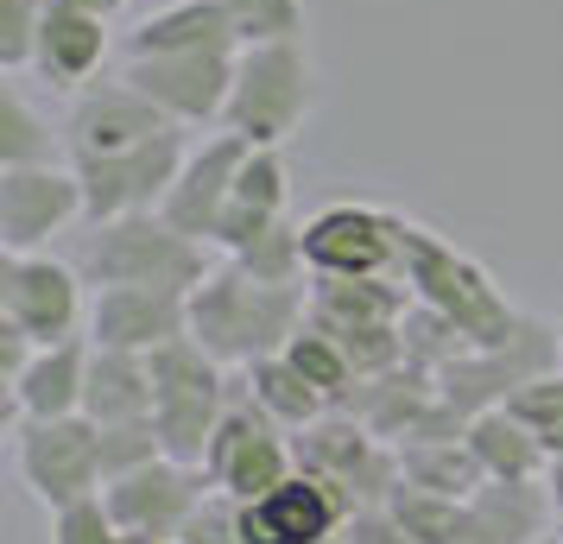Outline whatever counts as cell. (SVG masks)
<instances>
[{"label":"cell","instance_id":"cell-1","mask_svg":"<svg viewBox=\"0 0 563 544\" xmlns=\"http://www.w3.org/2000/svg\"><path fill=\"white\" fill-rule=\"evenodd\" d=\"M310 291L305 286H260L241 266H209V279L190 291V336L222 367H247L285 355V342L305 330Z\"/></svg>","mask_w":563,"mask_h":544},{"label":"cell","instance_id":"cell-2","mask_svg":"<svg viewBox=\"0 0 563 544\" xmlns=\"http://www.w3.org/2000/svg\"><path fill=\"white\" fill-rule=\"evenodd\" d=\"M399 279L411 286L418 304H431V311L450 317L475 348H500V342L519 330V317H526V311L507 304V291L494 286V273H487L482 259H468L462 247H450V241L437 229H424V222H406Z\"/></svg>","mask_w":563,"mask_h":544},{"label":"cell","instance_id":"cell-3","mask_svg":"<svg viewBox=\"0 0 563 544\" xmlns=\"http://www.w3.org/2000/svg\"><path fill=\"white\" fill-rule=\"evenodd\" d=\"M77 266L89 286H158V291H197L209 279V247L172 229L158 209L89 222L77 241Z\"/></svg>","mask_w":563,"mask_h":544},{"label":"cell","instance_id":"cell-4","mask_svg":"<svg viewBox=\"0 0 563 544\" xmlns=\"http://www.w3.org/2000/svg\"><path fill=\"white\" fill-rule=\"evenodd\" d=\"M146 367H153V392H158L153 424H158V437H165V456L203 468V449L216 437L222 412H229L234 380L222 374V362L197 336L158 342L153 355H146Z\"/></svg>","mask_w":563,"mask_h":544},{"label":"cell","instance_id":"cell-5","mask_svg":"<svg viewBox=\"0 0 563 544\" xmlns=\"http://www.w3.org/2000/svg\"><path fill=\"white\" fill-rule=\"evenodd\" d=\"M317 108V77H310L305 38H266V45H241L234 57V96L222 127L254 140V146H285L305 127Z\"/></svg>","mask_w":563,"mask_h":544},{"label":"cell","instance_id":"cell-6","mask_svg":"<svg viewBox=\"0 0 563 544\" xmlns=\"http://www.w3.org/2000/svg\"><path fill=\"white\" fill-rule=\"evenodd\" d=\"M13 463L20 481L45 513H64L77 500H96L108 488L102 475V424L96 418H20L13 424Z\"/></svg>","mask_w":563,"mask_h":544},{"label":"cell","instance_id":"cell-7","mask_svg":"<svg viewBox=\"0 0 563 544\" xmlns=\"http://www.w3.org/2000/svg\"><path fill=\"white\" fill-rule=\"evenodd\" d=\"M291 456H298L305 475L330 481L349 513L355 507H380L399 488V449L374 437L355 412H323L317 424L291 431Z\"/></svg>","mask_w":563,"mask_h":544},{"label":"cell","instance_id":"cell-8","mask_svg":"<svg viewBox=\"0 0 563 544\" xmlns=\"http://www.w3.org/2000/svg\"><path fill=\"white\" fill-rule=\"evenodd\" d=\"M558 362H563L558 323L519 317V330H512L500 348H468V355H456V362L443 367V374H437V392H443L462 418H482V412H494V406H507L526 380L558 374Z\"/></svg>","mask_w":563,"mask_h":544},{"label":"cell","instance_id":"cell-9","mask_svg":"<svg viewBox=\"0 0 563 544\" xmlns=\"http://www.w3.org/2000/svg\"><path fill=\"white\" fill-rule=\"evenodd\" d=\"M89 279L77 259L52 254H0V317L20 323L38 348L89 336Z\"/></svg>","mask_w":563,"mask_h":544},{"label":"cell","instance_id":"cell-10","mask_svg":"<svg viewBox=\"0 0 563 544\" xmlns=\"http://www.w3.org/2000/svg\"><path fill=\"white\" fill-rule=\"evenodd\" d=\"M399 241H406V215L380 203H323L305 222V259L310 279H374V273H399Z\"/></svg>","mask_w":563,"mask_h":544},{"label":"cell","instance_id":"cell-11","mask_svg":"<svg viewBox=\"0 0 563 544\" xmlns=\"http://www.w3.org/2000/svg\"><path fill=\"white\" fill-rule=\"evenodd\" d=\"M190 127H165L153 140H140L128 153L108 158H70V171L82 178V203H89V222H114V215H140V209H158L165 190L178 184L184 158H190Z\"/></svg>","mask_w":563,"mask_h":544},{"label":"cell","instance_id":"cell-12","mask_svg":"<svg viewBox=\"0 0 563 544\" xmlns=\"http://www.w3.org/2000/svg\"><path fill=\"white\" fill-rule=\"evenodd\" d=\"M203 475H209L222 493H234V500H260V493L279 488L285 475H298L291 431H279V424H273V418L260 412L254 399H247V380L234 387L229 412H222L216 437H209Z\"/></svg>","mask_w":563,"mask_h":544},{"label":"cell","instance_id":"cell-13","mask_svg":"<svg viewBox=\"0 0 563 544\" xmlns=\"http://www.w3.org/2000/svg\"><path fill=\"white\" fill-rule=\"evenodd\" d=\"M70 222H89L82 178L70 165H0V247L45 254Z\"/></svg>","mask_w":563,"mask_h":544},{"label":"cell","instance_id":"cell-14","mask_svg":"<svg viewBox=\"0 0 563 544\" xmlns=\"http://www.w3.org/2000/svg\"><path fill=\"white\" fill-rule=\"evenodd\" d=\"M234 57L241 52H178V57H128L121 77L165 108L178 127H222L234 96Z\"/></svg>","mask_w":563,"mask_h":544},{"label":"cell","instance_id":"cell-15","mask_svg":"<svg viewBox=\"0 0 563 544\" xmlns=\"http://www.w3.org/2000/svg\"><path fill=\"white\" fill-rule=\"evenodd\" d=\"M216 488L197 463H172V456H158V463L133 468V475H121V481H108L102 500L108 513H114V525L121 532H146V539H178L184 519L203 507V493Z\"/></svg>","mask_w":563,"mask_h":544},{"label":"cell","instance_id":"cell-16","mask_svg":"<svg viewBox=\"0 0 563 544\" xmlns=\"http://www.w3.org/2000/svg\"><path fill=\"white\" fill-rule=\"evenodd\" d=\"M247 153H254V140L216 127L203 146H190V158H184L178 184L165 190L158 215L209 247V241H216V222H222V209H229V197H234V178H241V165H247Z\"/></svg>","mask_w":563,"mask_h":544},{"label":"cell","instance_id":"cell-17","mask_svg":"<svg viewBox=\"0 0 563 544\" xmlns=\"http://www.w3.org/2000/svg\"><path fill=\"white\" fill-rule=\"evenodd\" d=\"M178 127V121H165V108L146 102L128 77L121 82H89L77 89V102L64 114V153L70 158H108V153H128L140 140H153V133Z\"/></svg>","mask_w":563,"mask_h":544},{"label":"cell","instance_id":"cell-18","mask_svg":"<svg viewBox=\"0 0 563 544\" xmlns=\"http://www.w3.org/2000/svg\"><path fill=\"white\" fill-rule=\"evenodd\" d=\"M172 336H190V291L96 286V298H89V342L96 348L153 355L158 342H172Z\"/></svg>","mask_w":563,"mask_h":544},{"label":"cell","instance_id":"cell-19","mask_svg":"<svg viewBox=\"0 0 563 544\" xmlns=\"http://www.w3.org/2000/svg\"><path fill=\"white\" fill-rule=\"evenodd\" d=\"M342 519H349L342 493L298 468L273 493L241 500V544H317L330 532H342Z\"/></svg>","mask_w":563,"mask_h":544},{"label":"cell","instance_id":"cell-20","mask_svg":"<svg viewBox=\"0 0 563 544\" xmlns=\"http://www.w3.org/2000/svg\"><path fill=\"white\" fill-rule=\"evenodd\" d=\"M285 209H291V171H285V153L279 146H254L247 165H241V178H234V197L222 209V222H216V241L209 247H222V254H241V247H254L266 229H279Z\"/></svg>","mask_w":563,"mask_h":544},{"label":"cell","instance_id":"cell-21","mask_svg":"<svg viewBox=\"0 0 563 544\" xmlns=\"http://www.w3.org/2000/svg\"><path fill=\"white\" fill-rule=\"evenodd\" d=\"M178 52H241L234 13L222 0H172L128 32V57H178Z\"/></svg>","mask_w":563,"mask_h":544},{"label":"cell","instance_id":"cell-22","mask_svg":"<svg viewBox=\"0 0 563 544\" xmlns=\"http://www.w3.org/2000/svg\"><path fill=\"white\" fill-rule=\"evenodd\" d=\"M108 13H70V7H45V32H38V52L32 70L52 82V89H89V77L102 70L108 57Z\"/></svg>","mask_w":563,"mask_h":544},{"label":"cell","instance_id":"cell-23","mask_svg":"<svg viewBox=\"0 0 563 544\" xmlns=\"http://www.w3.org/2000/svg\"><path fill=\"white\" fill-rule=\"evenodd\" d=\"M418 298L399 273H374V279H310V323L317 330H374V323H399Z\"/></svg>","mask_w":563,"mask_h":544},{"label":"cell","instance_id":"cell-24","mask_svg":"<svg viewBox=\"0 0 563 544\" xmlns=\"http://www.w3.org/2000/svg\"><path fill=\"white\" fill-rule=\"evenodd\" d=\"M89 387V336H70L57 348H38L32 367L13 380V412L20 418H77Z\"/></svg>","mask_w":563,"mask_h":544},{"label":"cell","instance_id":"cell-25","mask_svg":"<svg viewBox=\"0 0 563 544\" xmlns=\"http://www.w3.org/2000/svg\"><path fill=\"white\" fill-rule=\"evenodd\" d=\"M153 367L133 348H96L89 342V387H82V418L96 424H133L153 418Z\"/></svg>","mask_w":563,"mask_h":544},{"label":"cell","instance_id":"cell-26","mask_svg":"<svg viewBox=\"0 0 563 544\" xmlns=\"http://www.w3.org/2000/svg\"><path fill=\"white\" fill-rule=\"evenodd\" d=\"M468 449H475V463L487 468V481H544V468H551V449H544L532 424H519L507 406L468 418Z\"/></svg>","mask_w":563,"mask_h":544},{"label":"cell","instance_id":"cell-27","mask_svg":"<svg viewBox=\"0 0 563 544\" xmlns=\"http://www.w3.org/2000/svg\"><path fill=\"white\" fill-rule=\"evenodd\" d=\"M247 399H254L260 412L279 424V431H305V424H317L323 412H335L330 399H323V392L298 374V362H291V355L247 362Z\"/></svg>","mask_w":563,"mask_h":544},{"label":"cell","instance_id":"cell-28","mask_svg":"<svg viewBox=\"0 0 563 544\" xmlns=\"http://www.w3.org/2000/svg\"><path fill=\"white\" fill-rule=\"evenodd\" d=\"M399 481L424 493H450V500H468V493L487 481V468L475 463L468 437H437V443H406L399 449Z\"/></svg>","mask_w":563,"mask_h":544},{"label":"cell","instance_id":"cell-29","mask_svg":"<svg viewBox=\"0 0 563 544\" xmlns=\"http://www.w3.org/2000/svg\"><path fill=\"white\" fill-rule=\"evenodd\" d=\"M0 165H57V133L20 82L0 89Z\"/></svg>","mask_w":563,"mask_h":544},{"label":"cell","instance_id":"cell-30","mask_svg":"<svg viewBox=\"0 0 563 544\" xmlns=\"http://www.w3.org/2000/svg\"><path fill=\"white\" fill-rule=\"evenodd\" d=\"M247 279H260V286H305L310 259H305V222H291L285 215L279 229H266L254 241V247H241V254H229Z\"/></svg>","mask_w":563,"mask_h":544},{"label":"cell","instance_id":"cell-31","mask_svg":"<svg viewBox=\"0 0 563 544\" xmlns=\"http://www.w3.org/2000/svg\"><path fill=\"white\" fill-rule=\"evenodd\" d=\"M285 355L298 362V374H305V380H310L317 392H323L330 406H342V399L355 392V380H361V374H355V362L342 355V342H335L330 330H317L310 317H305V330H298V336L285 342Z\"/></svg>","mask_w":563,"mask_h":544},{"label":"cell","instance_id":"cell-32","mask_svg":"<svg viewBox=\"0 0 563 544\" xmlns=\"http://www.w3.org/2000/svg\"><path fill=\"white\" fill-rule=\"evenodd\" d=\"M399 336H406V367H424V374H443L456 355L475 348V342L462 336L443 311H431V304H411L406 323H399Z\"/></svg>","mask_w":563,"mask_h":544},{"label":"cell","instance_id":"cell-33","mask_svg":"<svg viewBox=\"0 0 563 544\" xmlns=\"http://www.w3.org/2000/svg\"><path fill=\"white\" fill-rule=\"evenodd\" d=\"M507 412L519 418V424H532L538 443H544L551 456H563V367H558V374L526 380V387L507 399Z\"/></svg>","mask_w":563,"mask_h":544},{"label":"cell","instance_id":"cell-34","mask_svg":"<svg viewBox=\"0 0 563 544\" xmlns=\"http://www.w3.org/2000/svg\"><path fill=\"white\" fill-rule=\"evenodd\" d=\"M234 13L241 45H266V38H305V0H222Z\"/></svg>","mask_w":563,"mask_h":544},{"label":"cell","instance_id":"cell-35","mask_svg":"<svg viewBox=\"0 0 563 544\" xmlns=\"http://www.w3.org/2000/svg\"><path fill=\"white\" fill-rule=\"evenodd\" d=\"M165 456V437H158L153 418H133V424H102V475L121 481L133 468H146Z\"/></svg>","mask_w":563,"mask_h":544},{"label":"cell","instance_id":"cell-36","mask_svg":"<svg viewBox=\"0 0 563 544\" xmlns=\"http://www.w3.org/2000/svg\"><path fill=\"white\" fill-rule=\"evenodd\" d=\"M38 32H45V0H0V64H7L13 77L32 70Z\"/></svg>","mask_w":563,"mask_h":544},{"label":"cell","instance_id":"cell-37","mask_svg":"<svg viewBox=\"0 0 563 544\" xmlns=\"http://www.w3.org/2000/svg\"><path fill=\"white\" fill-rule=\"evenodd\" d=\"M52 544H121V525L108 513V500H77V507H64L52 513Z\"/></svg>","mask_w":563,"mask_h":544},{"label":"cell","instance_id":"cell-38","mask_svg":"<svg viewBox=\"0 0 563 544\" xmlns=\"http://www.w3.org/2000/svg\"><path fill=\"white\" fill-rule=\"evenodd\" d=\"M184 544H241V500L222 488H209L203 493V507L184 519Z\"/></svg>","mask_w":563,"mask_h":544},{"label":"cell","instance_id":"cell-39","mask_svg":"<svg viewBox=\"0 0 563 544\" xmlns=\"http://www.w3.org/2000/svg\"><path fill=\"white\" fill-rule=\"evenodd\" d=\"M342 532H349V544H411L406 525H399V513L393 507H355V513L342 519Z\"/></svg>","mask_w":563,"mask_h":544},{"label":"cell","instance_id":"cell-40","mask_svg":"<svg viewBox=\"0 0 563 544\" xmlns=\"http://www.w3.org/2000/svg\"><path fill=\"white\" fill-rule=\"evenodd\" d=\"M544 493H551V507H558V525H563V456H551V468H544Z\"/></svg>","mask_w":563,"mask_h":544},{"label":"cell","instance_id":"cell-41","mask_svg":"<svg viewBox=\"0 0 563 544\" xmlns=\"http://www.w3.org/2000/svg\"><path fill=\"white\" fill-rule=\"evenodd\" d=\"M45 7H70V13H114L108 0H45Z\"/></svg>","mask_w":563,"mask_h":544},{"label":"cell","instance_id":"cell-42","mask_svg":"<svg viewBox=\"0 0 563 544\" xmlns=\"http://www.w3.org/2000/svg\"><path fill=\"white\" fill-rule=\"evenodd\" d=\"M317 544H349V532H330V539H317Z\"/></svg>","mask_w":563,"mask_h":544},{"label":"cell","instance_id":"cell-43","mask_svg":"<svg viewBox=\"0 0 563 544\" xmlns=\"http://www.w3.org/2000/svg\"><path fill=\"white\" fill-rule=\"evenodd\" d=\"M165 544H184V539H165Z\"/></svg>","mask_w":563,"mask_h":544},{"label":"cell","instance_id":"cell-44","mask_svg":"<svg viewBox=\"0 0 563 544\" xmlns=\"http://www.w3.org/2000/svg\"><path fill=\"white\" fill-rule=\"evenodd\" d=\"M108 7H121V0H108Z\"/></svg>","mask_w":563,"mask_h":544},{"label":"cell","instance_id":"cell-45","mask_svg":"<svg viewBox=\"0 0 563 544\" xmlns=\"http://www.w3.org/2000/svg\"><path fill=\"white\" fill-rule=\"evenodd\" d=\"M558 336H563V323H558Z\"/></svg>","mask_w":563,"mask_h":544}]
</instances>
